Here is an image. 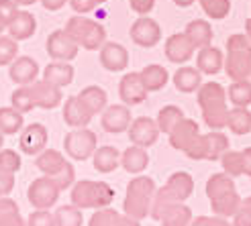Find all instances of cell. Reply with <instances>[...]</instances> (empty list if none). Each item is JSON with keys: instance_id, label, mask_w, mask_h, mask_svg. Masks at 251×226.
<instances>
[{"instance_id": "obj_55", "label": "cell", "mask_w": 251, "mask_h": 226, "mask_svg": "<svg viewBox=\"0 0 251 226\" xmlns=\"http://www.w3.org/2000/svg\"><path fill=\"white\" fill-rule=\"evenodd\" d=\"M231 226H251V212H249L247 208H243V204H241L239 212H237V214L233 216Z\"/></svg>"}, {"instance_id": "obj_7", "label": "cell", "mask_w": 251, "mask_h": 226, "mask_svg": "<svg viewBox=\"0 0 251 226\" xmlns=\"http://www.w3.org/2000/svg\"><path fill=\"white\" fill-rule=\"evenodd\" d=\"M64 149H66V153H68L74 161L92 159L94 151L98 149V136H96L94 131H90L88 127L74 129V131H70V133L66 135Z\"/></svg>"}, {"instance_id": "obj_5", "label": "cell", "mask_w": 251, "mask_h": 226, "mask_svg": "<svg viewBox=\"0 0 251 226\" xmlns=\"http://www.w3.org/2000/svg\"><path fill=\"white\" fill-rule=\"evenodd\" d=\"M223 69L227 75L237 80H249L251 75V41L245 33H235L227 39V57H225Z\"/></svg>"}, {"instance_id": "obj_34", "label": "cell", "mask_w": 251, "mask_h": 226, "mask_svg": "<svg viewBox=\"0 0 251 226\" xmlns=\"http://www.w3.org/2000/svg\"><path fill=\"white\" fill-rule=\"evenodd\" d=\"M204 141H206V161H221V157L229 151V136L221 131L206 133Z\"/></svg>"}, {"instance_id": "obj_16", "label": "cell", "mask_w": 251, "mask_h": 226, "mask_svg": "<svg viewBox=\"0 0 251 226\" xmlns=\"http://www.w3.org/2000/svg\"><path fill=\"white\" fill-rule=\"evenodd\" d=\"M196 51V47L192 45V41L188 39L186 33H174L166 39V45H164V53L168 57V61L176 66H182L186 61H190L192 55Z\"/></svg>"}, {"instance_id": "obj_10", "label": "cell", "mask_w": 251, "mask_h": 226, "mask_svg": "<svg viewBox=\"0 0 251 226\" xmlns=\"http://www.w3.org/2000/svg\"><path fill=\"white\" fill-rule=\"evenodd\" d=\"M27 90L35 102V108L53 110L64 102V92H61V88L49 84L47 80H35L33 84H27Z\"/></svg>"}, {"instance_id": "obj_48", "label": "cell", "mask_w": 251, "mask_h": 226, "mask_svg": "<svg viewBox=\"0 0 251 226\" xmlns=\"http://www.w3.org/2000/svg\"><path fill=\"white\" fill-rule=\"evenodd\" d=\"M184 153H186L188 159H192V161H206V141H204V135H198L196 139L192 141V145L188 147Z\"/></svg>"}, {"instance_id": "obj_19", "label": "cell", "mask_w": 251, "mask_h": 226, "mask_svg": "<svg viewBox=\"0 0 251 226\" xmlns=\"http://www.w3.org/2000/svg\"><path fill=\"white\" fill-rule=\"evenodd\" d=\"M39 64L29 57V55H21L17 57L12 64L8 66V75L10 80L19 84V86H27V84H33L37 78H39Z\"/></svg>"}, {"instance_id": "obj_57", "label": "cell", "mask_w": 251, "mask_h": 226, "mask_svg": "<svg viewBox=\"0 0 251 226\" xmlns=\"http://www.w3.org/2000/svg\"><path fill=\"white\" fill-rule=\"evenodd\" d=\"M41 2V6L45 8V10H49V12H55V10H61L64 8L70 0H39Z\"/></svg>"}, {"instance_id": "obj_46", "label": "cell", "mask_w": 251, "mask_h": 226, "mask_svg": "<svg viewBox=\"0 0 251 226\" xmlns=\"http://www.w3.org/2000/svg\"><path fill=\"white\" fill-rule=\"evenodd\" d=\"M23 165L21 161V155L17 153L15 149H0V167L6 169V171H12L17 173Z\"/></svg>"}, {"instance_id": "obj_28", "label": "cell", "mask_w": 251, "mask_h": 226, "mask_svg": "<svg viewBox=\"0 0 251 226\" xmlns=\"http://www.w3.org/2000/svg\"><path fill=\"white\" fill-rule=\"evenodd\" d=\"M66 163L68 161H66L64 153H59L57 149H45L35 157V167L39 169L43 175H51V178L64 169Z\"/></svg>"}, {"instance_id": "obj_4", "label": "cell", "mask_w": 251, "mask_h": 226, "mask_svg": "<svg viewBox=\"0 0 251 226\" xmlns=\"http://www.w3.org/2000/svg\"><path fill=\"white\" fill-rule=\"evenodd\" d=\"M70 200L74 206L80 210H98L106 208L115 200V190L106 181H94V180H78L72 185Z\"/></svg>"}, {"instance_id": "obj_24", "label": "cell", "mask_w": 251, "mask_h": 226, "mask_svg": "<svg viewBox=\"0 0 251 226\" xmlns=\"http://www.w3.org/2000/svg\"><path fill=\"white\" fill-rule=\"evenodd\" d=\"M208 202H210L212 214L223 216V218H233L237 212H239V208L243 204V198L237 194V190H231V192L223 194V196H217V198L208 200Z\"/></svg>"}, {"instance_id": "obj_2", "label": "cell", "mask_w": 251, "mask_h": 226, "mask_svg": "<svg viewBox=\"0 0 251 226\" xmlns=\"http://www.w3.org/2000/svg\"><path fill=\"white\" fill-rule=\"evenodd\" d=\"M192 192H194V180H192L190 173H186V171L172 173L168 178V181H166V185H161L159 190L155 192L151 214H149V216L159 222L161 214H164V210L168 206L186 202V200L192 196Z\"/></svg>"}, {"instance_id": "obj_44", "label": "cell", "mask_w": 251, "mask_h": 226, "mask_svg": "<svg viewBox=\"0 0 251 226\" xmlns=\"http://www.w3.org/2000/svg\"><path fill=\"white\" fill-rule=\"evenodd\" d=\"M10 106H15L23 114H27V112H31L35 108V102L27 90V86H19L17 90L10 94Z\"/></svg>"}, {"instance_id": "obj_17", "label": "cell", "mask_w": 251, "mask_h": 226, "mask_svg": "<svg viewBox=\"0 0 251 226\" xmlns=\"http://www.w3.org/2000/svg\"><path fill=\"white\" fill-rule=\"evenodd\" d=\"M100 66H102L106 71H123L129 66V51L127 47L115 43V41H106L102 47H100Z\"/></svg>"}, {"instance_id": "obj_6", "label": "cell", "mask_w": 251, "mask_h": 226, "mask_svg": "<svg viewBox=\"0 0 251 226\" xmlns=\"http://www.w3.org/2000/svg\"><path fill=\"white\" fill-rule=\"evenodd\" d=\"M66 33L86 51H98L106 43V29L94 19L88 17H72L66 23Z\"/></svg>"}, {"instance_id": "obj_37", "label": "cell", "mask_w": 251, "mask_h": 226, "mask_svg": "<svg viewBox=\"0 0 251 226\" xmlns=\"http://www.w3.org/2000/svg\"><path fill=\"white\" fill-rule=\"evenodd\" d=\"M227 129L233 135H247V133H251V112L247 108H241V106H235L233 110H229Z\"/></svg>"}, {"instance_id": "obj_23", "label": "cell", "mask_w": 251, "mask_h": 226, "mask_svg": "<svg viewBox=\"0 0 251 226\" xmlns=\"http://www.w3.org/2000/svg\"><path fill=\"white\" fill-rule=\"evenodd\" d=\"M174 86H176V90L182 92V94L198 92L200 86H202V73H200L198 68L182 66L174 73Z\"/></svg>"}, {"instance_id": "obj_53", "label": "cell", "mask_w": 251, "mask_h": 226, "mask_svg": "<svg viewBox=\"0 0 251 226\" xmlns=\"http://www.w3.org/2000/svg\"><path fill=\"white\" fill-rule=\"evenodd\" d=\"M190 226H231V224H229V218L215 214V216H196Z\"/></svg>"}, {"instance_id": "obj_51", "label": "cell", "mask_w": 251, "mask_h": 226, "mask_svg": "<svg viewBox=\"0 0 251 226\" xmlns=\"http://www.w3.org/2000/svg\"><path fill=\"white\" fill-rule=\"evenodd\" d=\"M104 2H108V0H70V6L78 15H88V12L96 10L98 6H102Z\"/></svg>"}, {"instance_id": "obj_36", "label": "cell", "mask_w": 251, "mask_h": 226, "mask_svg": "<svg viewBox=\"0 0 251 226\" xmlns=\"http://www.w3.org/2000/svg\"><path fill=\"white\" fill-rule=\"evenodd\" d=\"M231 190H237L235 187V180L231 178L229 173H212L210 178L206 180V185H204V192L208 196V200L212 198H217V196H223V194H227Z\"/></svg>"}, {"instance_id": "obj_14", "label": "cell", "mask_w": 251, "mask_h": 226, "mask_svg": "<svg viewBox=\"0 0 251 226\" xmlns=\"http://www.w3.org/2000/svg\"><path fill=\"white\" fill-rule=\"evenodd\" d=\"M129 141L131 145H137V147H151L157 143L159 139V127H157V120L155 118H149V116H139L131 122L129 127Z\"/></svg>"}, {"instance_id": "obj_20", "label": "cell", "mask_w": 251, "mask_h": 226, "mask_svg": "<svg viewBox=\"0 0 251 226\" xmlns=\"http://www.w3.org/2000/svg\"><path fill=\"white\" fill-rule=\"evenodd\" d=\"M200 135V129H198V122L184 116L176 127L172 129V133L168 135L170 136V145L176 149V151H184L192 145V141Z\"/></svg>"}, {"instance_id": "obj_62", "label": "cell", "mask_w": 251, "mask_h": 226, "mask_svg": "<svg viewBox=\"0 0 251 226\" xmlns=\"http://www.w3.org/2000/svg\"><path fill=\"white\" fill-rule=\"evenodd\" d=\"M243 208H247V210L251 212V196H247V198L243 200Z\"/></svg>"}, {"instance_id": "obj_18", "label": "cell", "mask_w": 251, "mask_h": 226, "mask_svg": "<svg viewBox=\"0 0 251 226\" xmlns=\"http://www.w3.org/2000/svg\"><path fill=\"white\" fill-rule=\"evenodd\" d=\"M92 110L88 108L82 98L76 94V96H70L66 102H64V122L68 124L70 129H82V127H88L92 120Z\"/></svg>"}, {"instance_id": "obj_12", "label": "cell", "mask_w": 251, "mask_h": 226, "mask_svg": "<svg viewBox=\"0 0 251 226\" xmlns=\"http://www.w3.org/2000/svg\"><path fill=\"white\" fill-rule=\"evenodd\" d=\"M131 39L135 45H139L143 49H151L161 41V27L159 23L151 17H139L131 24Z\"/></svg>"}, {"instance_id": "obj_40", "label": "cell", "mask_w": 251, "mask_h": 226, "mask_svg": "<svg viewBox=\"0 0 251 226\" xmlns=\"http://www.w3.org/2000/svg\"><path fill=\"white\" fill-rule=\"evenodd\" d=\"M221 165L223 171L229 173L231 178H239V175H245V161H243V151H227L221 157Z\"/></svg>"}, {"instance_id": "obj_31", "label": "cell", "mask_w": 251, "mask_h": 226, "mask_svg": "<svg viewBox=\"0 0 251 226\" xmlns=\"http://www.w3.org/2000/svg\"><path fill=\"white\" fill-rule=\"evenodd\" d=\"M192 220H194L192 210L188 208L184 202L168 206L164 210V214H161V218H159L161 226H190Z\"/></svg>"}, {"instance_id": "obj_21", "label": "cell", "mask_w": 251, "mask_h": 226, "mask_svg": "<svg viewBox=\"0 0 251 226\" xmlns=\"http://www.w3.org/2000/svg\"><path fill=\"white\" fill-rule=\"evenodd\" d=\"M147 165H149V153L145 147L131 145L121 153V167L131 175L143 173L147 169Z\"/></svg>"}, {"instance_id": "obj_32", "label": "cell", "mask_w": 251, "mask_h": 226, "mask_svg": "<svg viewBox=\"0 0 251 226\" xmlns=\"http://www.w3.org/2000/svg\"><path fill=\"white\" fill-rule=\"evenodd\" d=\"M78 96L82 98V102L92 110V114H102L104 108L108 106V94L104 88H100V86H86Z\"/></svg>"}, {"instance_id": "obj_47", "label": "cell", "mask_w": 251, "mask_h": 226, "mask_svg": "<svg viewBox=\"0 0 251 226\" xmlns=\"http://www.w3.org/2000/svg\"><path fill=\"white\" fill-rule=\"evenodd\" d=\"M49 178H51V175H49ZM53 180L59 185V190L64 192V190H68V187H72L74 183H76V169H74L72 163H66L64 169H61L57 175H53Z\"/></svg>"}, {"instance_id": "obj_58", "label": "cell", "mask_w": 251, "mask_h": 226, "mask_svg": "<svg viewBox=\"0 0 251 226\" xmlns=\"http://www.w3.org/2000/svg\"><path fill=\"white\" fill-rule=\"evenodd\" d=\"M243 161H245V175L251 178V147L243 149Z\"/></svg>"}, {"instance_id": "obj_35", "label": "cell", "mask_w": 251, "mask_h": 226, "mask_svg": "<svg viewBox=\"0 0 251 226\" xmlns=\"http://www.w3.org/2000/svg\"><path fill=\"white\" fill-rule=\"evenodd\" d=\"M0 226H27V220L21 216L19 204L12 198H0Z\"/></svg>"}, {"instance_id": "obj_63", "label": "cell", "mask_w": 251, "mask_h": 226, "mask_svg": "<svg viewBox=\"0 0 251 226\" xmlns=\"http://www.w3.org/2000/svg\"><path fill=\"white\" fill-rule=\"evenodd\" d=\"M2 145H4V135L0 133V147H2Z\"/></svg>"}, {"instance_id": "obj_49", "label": "cell", "mask_w": 251, "mask_h": 226, "mask_svg": "<svg viewBox=\"0 0 251 226\" xmlns=\"http://www.w3.org/2000/svg\"><path fill=\"white\" fill-rule=\"evenodd\" d=\"M27 226H55V214L49 210H35L27 218Z\"/></svg>"}, {"instance_id": "obj_25", "label": "cell", "mask_w": 251, "mask_h": 226, "mask_svg": "<svg viewBox=\"0 0 251 226\" xmlns=\"http://www.w3.org/2000/svg\"><path fill=\"white\" fill-rule=\"evenodd\" d=\"M121 165V153L117 147L112 145H102L94 151L92 155V167L98 173H112Z\"/></svg>"}, {"instance_id": "obj_60", "label": "cell", "mask_w": 251, "mask_h": 226, "mask_svg": "<svg viewBox=\"0 0 251 226\" xmlns=\"http://www.w3.org/2000/svg\"><path fill=\"white\" fill-rule=\"evenodd\" d=\"M15 2H17L19 6H31V4H35V2H39V0H15Z\"/></svg>"}, {"instance_id": "obj_13", "label": "cell", "mask_w": 251, "mask_h": 226, "mask_svg": "<svg viewBox=\"0 0 251 226\" xmlns=\"http://www.w3.org/2000/svg\"><path fill=\"white\" fill-rule=\"evenodd\" d=\"M147 94H149V90L145 88L139 71H129V73H125L121 78V82H119V96L123 100V104H127V106L143 104L147 100Z\"/></svg>"}, {"instance_id": "obj_39", "label": "cell", "mask_w": 251, "mask_h": 226, "mask_svg": "<svg viewBox=\"0 0 251 226\" xmlns=\"http://www.w3.org/2000/svg\"><path fill=\"white\" fill-rule=\"evenodd\" d=\"M227 96H229V102H231L233 106L247 108V106L251 104V82H249V80L231 82L229 90H227Z\"/></svg>"}, {"instance_id": "obj_27", "label": "cell", "mask_w": 251, "mask_h": 226, "mask_svg": "<svg viewBox=\"0 0 251 226\" xmlns=\"http://www.w3.org/2000/svg\"><path fill=\"white\" fill-rule=\"evenodd\" d=\"M43 80L49 84H53L57 88H66L74 82V68L70 66V61H51L49 66L43 68Z\"/></svg>"}, {"instance_id": "obj_52", "label": "cell", "mask_w": 251, "mask_h": 226, "mask_svg": "<svg viewBox=\"0 0 251 226\" xmlns=\"http://www.w3.org/2000/svg\"><path fill=\"white\" fill-rule=\"evenodd\" d=\"M12 190H15V173L0 167V198L10 196Z\"/></svg>"}, {"instance_id": "obj_15", "label": "cell", "mask_w": 251, "mask_h": 226, "mask_svg": "<svg viewBox=\"0 0 251 226\" xmlns=\"http://www.w3.org/2000/svg\"><path fill=\"white\" fill-rule=\"evenodd\" d=\"M131 106L127 104H112L106 106L102 116H100V124H102V131L110 133V135H119L129 131L131 127Z\"/></svg>"}, {"instance_id": "obj_1", "label": "cell", "mask_w": 251, "mask_h": 226, "mask_svg": "<svg viewBox=\"0 0 251 226\" xmlns=\"http://www.w3.org/2000/svg\"><path fill=\"white\" fill-rule=\"evenodd\" d=\"M198 106L202 110L204 124L210 131H223L227 129V116H229V106H227V90L219 82H206L200 86L196 92Z\"/></svg>"}, {"instance_id": "obj_56", "label": "cell", "mask_w": 251, "mask_h": 226, "mask_svg": "<svg viewBox=\"0 0 251 226\" xmlns=\"http://www.w3.org/2000/svg\"><path fill=\"white\" fill-rule=\"evenodd\" d=\"M110 226H141V220H135V218L125 214V212H117Z\"/></svg>"}, {"instance_id": "obj_26", "label": "cell", "mask_w": 251, "mask_h": 226, "mask_svg": "<svg viewBox=\"0 0 251 226\" xmlns=\"http://www.w3.org/2000/svg\"><path fill=\"white\" fill-rule=\"evenodd\" d=\"M35 31H37V19L27 10H19V15L12 19L6 33L17 41H27L35 35Z\"/></svg>"}, {"instance_id": "obj_45", "label": "cell", "mask_w": 251, "mask_h": 226, "mask_svg": "<svg viewBox=\"0 0 251 226\" xmlns=\"http://www.w3.org/2000/svg\"><path fill=\"white\" fill-rule=\"evenodd\" d=\"M19 15V4L15 0H0V35L8 31L12 19Z\"/></svg>"}, {"instance_id": "obj_42", "label": "cell", "mask_w": 251, "mask_h": 226, "mask_svg": "<svg viewBox=\"0 0 251 226\" xmlns=\"http://www.w3.org/2000/svg\"><path fill=\"white\" fill-rule=\"evenodd\" d=\"M198 4L212 21H221L231 12V0H198Z\"/></svg>"}, {"instance_id": "obj_29", "label": "cell", "mask_w": 251, "mask_h": 226, "mask_svg": "<svg viewBox=\"0 0 251 226\" xmlns=\"http://www.w3.org/2000/svg\"><path fill=\"white\" fill-rule=\"evenodd\" d=\"M184 33L188 35V39L192 41V45L196 49H202L206 45L212 43V27H210V23L204 21V19H194L186 24V29Z\"/></svg>"}, {"instance_id": "obj_41", "label": "cell", "mask_w": 251, "mask_h": 226, "mask_svg": "<svg viewBox=\"0 0 251 226\" xmlns=\"http://www.w3.org/2000/svg\"><path fill=\"white\" fill-rule=\"evenodd\" d=\"M53 214H55V226H82L84 222L82 210L74 204L59 206Z\"/></svg>"}, {"instance_id": "obj_59", "label": "cell", "mask_w": 251, "mask_h": 226, "mask_svg": "<svg viewBox=\"0 0 251 226\" xmlns=\"http://www.w3.org/2000/svg\"><path fill=\"white\" fill-rule=\"evenodd\" d=\"M194 2H196V0H174V4L180 6V8H188V6H192Z\"/></svg>"}, {"instance_id": "obj_22", "label": "cell", "mask_w": 251, "mask_h": 226, "mask_svg": "<svg viewBox=\"0 0 251 226\" xmlns=\"http://www.w3.org/2000/svg\"><path fill=\"white\" fill-rule=\"evenodd\" d=\"M225 66V55L221 49L206 45L202 49H198V55H196V68L200 69V73L204 75H217Z\"/></svg>"}, {"instance_id": "obj_30", "label": "cell", "mask_w": 251, "mask_h": 226, "mask_svg": "<svg viewBox=\"0 0 251 226\" xmlns=\"http://www.w3.org/2000/svg\"><path fill=\"white\" fill-rule=\"evenodd\" d=\"M139 73H141V80H143V84H145V88L149 92L164 90V88L168 86V82H170L168 69L164 66H159V64H149Z\"/></svg>"}, {"instance_id": "obj_38", "label": "cell", "mask_w": 251, "mask_h": 226, "mask_svg": "<svg viewBox=\"0 0 251 226\" xmlns=\"http://www.w3.org/2000/svg\"><path fill=\"white\" fill-rule=\"evenodd\" d=\"M186 114H184V110L180 108V106H174V104H168V106H164L159 112H157V127H159V131L161 133H166V135H170L172 133V129L178 124L182 118H184Z\"/></svg>"}, {"instance_id": "obj_61", "label": "cell", "mask_w": 251, "mask_h": 226, "mask_svg": "<svg viewBox=\"0 0 251 226\" xmlns=\"http://www.w3.org/2000/svg\"><path fill=\"white\" fill-rule=\"evenodd\" d=\"M245 35H247V39L251 41V19L245 21Z\"/></svg>"}, {"instance_id": "obj_11", "label": "cell", "mask_w": 251, "mask_h": 226, "mask_svg": "<svg viewBox=\"0 0 251 226\" xmlns=\"http://www.w3.org/2000/svg\"><path fill=\"white\" fill-rule=\"evenodd\" d=\"M47 141H49V131L45 129V124L41 122H31L27 127H23L21 136H19V149L25 155H39L41 151L47 149Z\"/></svg>"}, {"instance_id": "obj_9", "label": "cell", "mask_w": 251, "mask_h": 226, "mask_svg": "<svg viewBox=\"0 0 251 226\" xmlns=\"http://www.w3.org/2000/svg\"><path fill=\"white\" fill-rule=\"evenodd\" d=\"M45 49H47V55L55 61H72L78 57V51H80L78 43L66 33V29H57L53 33H49L45 41Z\"/></svg>"}, {"instance_id": "obj_33", "label": "cell", "mask_w": 251, "mask_h": 226, "mask_svg": "<svg viewBox=\"0 0 251 226\" xmlns=\"http://www.w3.org/2000/svg\"><path fill=\"white\" fill-rule=\"evenodd\" d=\"M25 127V114L15 106L0 108V133L2 135H17Z\"/></svg>"}, {"instance_id": "obj_8", "label": "cell", "mask_w": 251, "mask_h": 226, "mask_svg": "<svg viewBox=\"0 0 251 226\" xmlns=\"http://www.w3.org/2000/svg\"><path fill=\"white\" fill-rule=\"evenodd\" d=\"M59 194H61L59 185L49 175H41V178L33 180L31 185L27 187V200L35 210H49L57 202Z\"/></svg>"}, {"instance_id": "obj_50", "label": "cell", "mask_w": 251, "mask_h": 226, "mask_svg": "<svg viewBox=\"0 0 251 226\" xmlns=\"http://www.w3.org/2000/svg\"><path fill=\"white\" fill-rule=\"evenodd\" d=\"M115 214H117V210H112L110 206L98 208L94 214H92V218H90V222H88V226H110V224H112V218H115Z\"/></svg>"}, {"instance_id": "obj_43", "label": "cell", "mask_w": 251, "mask_h": 226, "mask_svg": "<svg viewBox=\"0 0 251 226\" xmlns=\"http://www.w3.org/2000/svg\"><path fill=\"white\" fill-rule=\"evenodd\" d=\"M19 57V41L10 35H0V68L10 66Z\"/></svg>"}, {"instance_id": "obj_3", "label": "cell", "mask_w": 251, "mask_h": 226, "mask_svg": "<svg viewBox=\"0 0 251 226\" xmlns=\"http://www.w3.org/2000/svg\"><path fill=\"white\" fill-rule=\"evenodd\" d=\"M157 192L155 181L147 175H137L127 183L123 200V212L135 220H143L151 214L153 196Z\"/></svg>"}, {"instance_id": "obj_54", "label": "cell", "mask_w": 251, "mask_h": 226, "mask_svg": "<svg viewBox=\"0 0 251 226\" xmlns=\"http://www.w3.org/2000/svg\"><path fill=\"white\" fill-rule=\"evenodd\" d=\"M127 2H129L131 10L137 12L139 17L149 15V12L153 10V6H155V0H127Z\"/></svg>"}]
</instances>
